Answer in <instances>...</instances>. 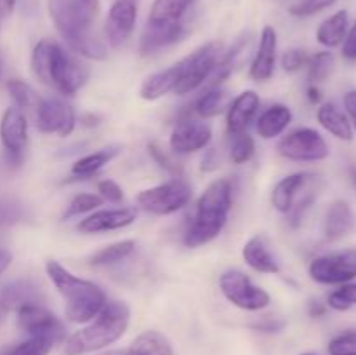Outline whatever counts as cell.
Here are the masks:
<instances>
[{
  "instance_id": "1",
  "label": "cell",
  "mask_w": 356,
  "mask_h": 355,
  "mask_svg": "<svg viewBox=\"0 0 356 355\" xmlns=\"http://www.w3.org/2000/svg\"><path fill=\"white\" fill-rule=\"evenodd\" d=\"M30 65L33 75L61 96H75L90 77V70L86 63L65 51L51 38L37 42L31 52Z\"/></svg>"
},
{
  "instance_id": "2",
  "label": "cell",
  "mask_w": 356,
  "mask_h": 355,
  "mask_svg": "<svg viewBox=\"0 0 356 355\" xmlns=\"http://www.w3.org/2000/svg\"><path fill=\"white\" fill-rule=\"evenodd\" d=\"M47 9L58 33L75 54L94 61L106 59V45L92 33L96 14L80 0H47Z\"/></svg>"
},
{
  "instance_id": "3",
  "label": "cell",
  "mask_w": 356,
  "mask_h": 355,
  "mask_svg": "<svg viewBox=\"0 0 356 355\" xmlns=\"http://www.w3.org/2000/svg\"><path fill=\"white\" fill-rule=\"evenodd\" d=\"M45 271L65 301V313L70 322L87 324L106 305V294L99 285L73 275L59 261H47Z\"/></svg>"
},
{
  "instance_id": "4",
  "label": "cell",
  "mask_w": 356,
  "mask_h": 355,
  "mask_svg": "<svg viewBox=\"0 0 356 355\" xmlns=\"http://www.w3.org/2000/svg\"><path fill=\"white\" fill-rule=\"evenodd\" d=\"M131 310L124 301H106L101 312L66 340V355H86L108 348L120 340L129 329Z\"/></svg>"
},
{
  "instance_id": "5",
  "label": "cell",
  "mask_w": 356,
  "mask_h": 355,
  "mask_svg": "<svg viewBox=\"0 0 356 355\" xmlns=\"http://www.w3.org/2000/svg\"><path fill=\"white\" fill-rule=\"evenodd\" d=\"M232 183L229 180H216L205 188L197 200L195 218L184 233L188 247H200L214 240L225 228L232 211Z\"/></svg>"
},
{
  "instance_id": "6",
  "label": "cell",
  "mask_w": 356,
  "mask_h": 355,
  "mask_svg": "<svg viewBox=\"0 0 356 355\" xmlns=\"http://www.w3.org/2000/svg\"><path fill=\"white\" fill-rule=\"evenodd\" d=\"M221 58L222 44L219 40H211L181 59V77L174 94L183 96L204 86Z\"/></svg>"
},
{
  "instance_id": "7",
  "label": "cell",
  "mask_w": 356,
  "mask_h": 355,
  "mask_svg": "<svg viewBox=\"0 0 356 355\" xmlns=\"http://www.w3.org/2000/svg\"><path fill=\"white\" fill-rule=\"evenodd\" d=\"M191 187L183 180V178H176L172 181L159 184V187L146 188V190L139 191L138 194V205L145 209L146 212L159 216L174 214L188 202L191 200Z\"/></svg>"
},
{
  "instance_id": "8",
  "label": "cell",
  "mask_w": 356,
  "mask_h": 355,
  "mask_svg": "<svg viewBox=\"0 0 356 355\" xmlns=\"http://www.w3.org/2000/svg\"><path fill=\"white\" fill-rule=\"evenodd\" d=\"M278 153L294 162H320L330 155V148L316 129L299 127L280 139Z\"/></svg>"
},
{
  "instance_id": "9",
  "label": "cell",
  "mask_w": 356,
  "mask_h": 355,
  "mask_svg": "<svg viewBox=\"0 0 356 355\" xmlns=\"http://www.w3.org/2000/svg\"><path fill=\"white\" fill-rule=\"evenodd\" d=\"M219 289L229 303L249 312L266 308L271 303V296L240 270H226L219 277Z\"/></svg>"
},
{
  "instance_id": "10",
  "label": "cell",
  "mask_w": 356,
  "mask_h": 355,
  "mask_svg": "<svg viewBox=\"0 0 356 355\" xmlns=\"http://www.w3.org/2000/svg\"><path fill=\"white\" fill-rule=\"evenodd\" d=\"M312 281L323 285H343L356 278V249L323 254L309 263Z\"/></svg>"
},
{
  "instance_id": "11",
  "label": "cell",
  "mask_w": 356,
  "mask_h": 355,
  "mask_svg": "<svg viewBox=\"0 0 356 355\" xmlns=\"http://www.w3.org/2000/svg\"><path fill=\"white\" fill-rule=\"evenodd\" d=\"M35 124L42 134H58L66 138L75 131V108L65 97L56 94L40 97L35 111Z\"/></svg>"
},
{
  "instance_id": "12",
  "label": "cell",
  "mask_w": 356,
  "mask_h": 355,
  "mask_svg": "<svg viewBox=\"0 0 356 355\" xmlns=\"http://www.w3.org/2000/svg\"><path fill=\"white\" fill-rule=\"evenodd\" d=\"M0 143L6 160L19 166L28 143V118L19 108L9 106L0 118Z\"/></svg>"
},
{
  "instance_id": "13",
  "label": "cell",
  "mask_w": 356,
  "mask_h": 355,
  "mask_svg": "<svg viewBox=\"0 0 356 355\" xmlns=\"http://www.w3.org/2000/svg\"><path fill=\"white\" fill-rule=\"evenodd\" d=\"M16 312L17 326L30 336H47L56 341H61L65 338V327L61 320L38 301L23 303L17 306Z\"/></svg>"
},
{
  "instance_id": "14",
  "label": "cell",
  "mask_w": 356,
  "mask_h": 355,
  "mask_svg": "<svg viewBox=\"0 0 356 355\" xmlns=\"http://www.w3.org/2000/svg\"><path fill=\"white\" fill-rule=\"evenodd\" d=\"M212 141V129L205 122L195 118H183L174 125L170 132L169 145L176 155H188L209 146Z\"/></svg>"
},
{
  "instance_id": "15",
  "label": "cell",
  "mask_w": 356,
  "mask_h": 355,
  "mask_svg": "<svg viewBox=\"0 0 356 355\" xmlns=\"http://www.w3.org/2000/svg\"><path fill=\"white\" fill-rule=\"evenodd\" d=\"M138 19V3L136 0H115L108 10L106 17V38L111 47L118 49L127 44L134 31Z\"/></svg>"
},
{
  "instance_id": "16",
  "label": "cell",
  "mask_w": 356,
  "mask_h": 355,
  "mask_svg": "<svg viewBox=\"0 0 356 355\" xmlns=\"http://www.w3.org/2000/svg\"><path fill=\"white\" fill-rule=\"evenodd\" d=\"M277 52H278V35L277 30L270 24L263 28L259 37V45L250 63V79L256 82H266L273 77L275 66H277Z\"/></svg>"
},
{
  "instance_id": "17",
  "label": "cell",
  "mask_w": 356,
  "mask_h": 355,
  "mask_svg": "<svg viewBox=\"0 0 356 355\" xmlns=\"http://www.w3.org/2000/svg\"><path fill=\"white\" fill-rule=\"evenodd\" d=\"M136 221V209L132 207H117V209H101L92 212L86 219L76 225V230L86 235L101 232H113V230L125 228Z\"/></svg>"
},
{
  "instance_id": "18",
  "label": "cell",
  "mask_w": 356,
  "mask_h": 355,
  "mask_svg": "<svg viewBox=\"0 0 356 355\" xmlns=\"http://www.w3.org/2000/svg\"><path fill=\"white\" fill-rule=\"evenodd\" d=\"M184 33H186V28L181 21L165 24L148 23L141 38H139V52H141V56L153 54L160 49L169 47V45L179 42L184 37Z\"/></svg>"
},
{
  "instance_id": "19",
  "label": "cell",
  "mask_w": 356,
  "mask_h": 355,
  "mask_svg": "<svg viewBox=\"0 0 356 355\" xmlns=\"http://www.w3.org/2000/svg\"><path fill=\"white\" fill-rule=\"evenodd\" d=\"M259 94L256 90H243L235 100L229 103L228 113H226V125L232 136L245 132L252 118L256 117L257 108H259Z\"/></svg>"
},
{
  "instance_id": "20",
  "label": "cell",
  "mask_w": 356,
  "mask_h": 355,
  "mask_svg": "<svg viewBox=\"0 0 356 355\" xmlns=\"http://www.w3.org/2000/svg\"><path fill=\"white\" fill-rule=\"evenodd\" d=\"M355 228V212L350 202L343 200H334L329 205L323 218V235L330 242L344 239L350 235Z\"/></svg>"
},
{
  "instance_id": "21",
  "label": "cell",
  "mask_w": 356,
  "mask_h": 355,
  "mask_svg": "<svg viewBox=\"0 0 356 355\" xmlns=\"http://www.w3.org/2000/svg\"><path fill=\"white\" fill-rule=\"evenodd\" d=\"M242 256L245 263L259 274H278L280 271V265H278L277 258L271 254L264 235H254L252 239L247 240L242 249Z\"/></svg>"
},
{
  "instance_id": "22",
  "label": "cell",
  "mask_w": 356,
  "mask_h": 355,
  "mask_svg": "<svg viewBox=\"0 0 356 355\" xmlns=\"http://www.w3.org/2000/svg\"><path fill=\"white\" fill-rule=\"evenodd\" d=\"M181 77V61L176 65L169 66L165 70L153 73V75L146 77L145 82L141 84L139 89V96L146 101H155L160 100L162 96H167L169 93H174L177 82Z\"/></svg>"
},
{
  "instance_id": "23",
  "label": "cell",
  "mask_w": 356,
  "mask_h": 355,
  "mask_svg": "<svg viewBox=\"0 0 356 355\" xmlns=\"http://www.w3.org/2000/svg\"><path fill=\"white\" fill-rule=\"evenodd\" d=\"M316 120L334 138L341 139V141H353L355 131L350 118L334 103L320 104V108L316 110Z\"/></svg>"
},
{
  "instance_id": "24",
  "label": "cell",
  "mask_w": 356,
  "mask_h": 355,
  "mask_svg": "<svg viewBox=\"0 0 356 355\" xmlns=\"http://www.w3.org/2000/svg\"><path fill=\"white\" fill-rule=\"evenodd\" d=\"M348 28H350V14L346 9L337 10L320 23L316 30V42L327 49L339 47L343 45Z\"/></svg>"
},
{
  "instance_id": "25",
  "label": "cell",
  "mask_w": 356,
  "mask_h": 355,
  "mask_svg": "<svg viewBox=\"0 0 356 355\" xmlns=\"http://www.w3.org/2000/svg\"><path fill=\"white\" fill-rule=\"evenodd\" d=\"M309 178L312 176L306 173H294L282 178V180L275 184L273 191H271V204H273V207L277 209L278 212L287 214L292 209V205H294L298 191L308 183Z\"/></svg>"
},
{
  "instance_id": "26",
  "label": "cell",
  "mask_w": 356,
  "mask_h": 355,
  "mask_svg": "<svg viewBox=\"0 0 356 355\" xmlns=\"http://www.w3.org/2000/svg\"><path fill=\"white\" fill-rule=\"evenodd\" d=\"M291 122V108L285 106V104H273V106L266 108V110L259 115L256 124V131L263 139H275L289 127Z\"/></svg>"
},
{
  "instance_id": "27",
  "label": "cell",
  "mask_w": 356,
  "mask_h": 355,
  "mask_svg": "<svg viewBox=\"0 0 356 355\" xmlns=\"http://www.w3.org/2000/svg\"><path fill=\"white\" fill-rule=\"evenodd\" d=\"M127 355H174L172 345L159 331H145L129 347Z\"/></svg>"
},
{
  "instance_id": "28",
  "label": "cell",
  "mask_w": 356,
  "mask_h": 355,
  "mask_svg": "<svg viewBox=\"0 0 356 355\" xmlns=\"http://www.w3.org/2000/svg\"><path fill=\"white\" fill-rule=\"evenodd\" d=\"M193 2L195 0H155L149 9L148 23L165 24L181 21Z\"/></svg>"
},
{
  "instance_id": "29",
  "label": "cell",
  "mask_w": 356,
  "mask_h": 355,
  "mask_svg": "<svg viewBox=\"0 0 356 355\" xmlns=\"http://www.w3.org/2000/svg\"><path fill=\"white\" fill-rule=\"evenodd\" d=\"M118 153H120V148H118V146H110V148H103L99 150V152L89 153V155L82 157V159H79L73 164L72 174L73 176L86 180V178L92 176V174L99 173V171L103 169L111 159H115Z\"/></svg>"
},
{
  "instance_id": "30",
  "label": "cell",
  "mask_w": 356,
  "mask_h": 355,
  "mask_svg": "<svg viewBox=\"0 0 356 355\" xmlns=\"http://www.w3.org/2000/svg\"><path fill=\"white\" fill-rule=\"evenodd\" d=\"M229 106V94L222 89H207L193 103V111L202 118H211L222 113Z\"/></svg>"
},
{
  "instance_id": "31",
  "label": "cell",
  "mask_w": 356,
  "mask_h": 355,
  "mask_svg": "<svg viewBox=\"0 0 356 355\" xmlns=\"http://www.w3.org/2000/svg\"><path fill=\"white\" fill-rule=\"evenodd\" d=\"M134 251V240H120V242L110 244V246L96 251V253L89 258V265H92V267H110V265H117L120 263V261H124L125 258L131 256Z\"/></svg>"
},
{
  "instance_id": "32",
  "label": "cell",
  "mask_w": 356,
  "mask_h": 355,
  "mask_svg": "<svg viewBox=\"0 0 356 355\" xmlns=\"http://www.w3.org/2000/svg\"><path fill=\"white\" fill-rule=\"evenodd\" d=\"M7 90H9L16 108H19L24 115H26L28 111H31V113L35 115L38 103H40V97H38V94L35 93V89L30 84L23 82V80L19 79H13L7 82Z\"/></svg>"
},
{
  "instance_id": "33",
  "label": "cell",
  "mask_w": 356,
  "mask_h": 355,
  "mask_svg": "<svg viewBox=\"0 0 356 355\" xmlns=\"http://www.w3.org/2000/svg\"><path fill=\"white\" fill-rule=\"evenodd\" d=\"M308 80L312 84L325 82L330 75H332L334 68H336V56L330 51H320L309 56L308 61Z\"/></svg>"
},
{
  "instance_id": "34",
  "label": "cell",
  "mask_w": 356,
  "mask_h": 355,
  "mask_svg": "<svg viewBox=\"0 0 356 355\" xmlns=\"http://www.w3.org/2000/svg\"><path fill=\"white\" fill-rule=\"evenodd\" d=\"M58 343L47 336H30L7 352V355H49L52 347Z\"/></svg>"
},
{
  "instance_id": "35",
  "label": "cell",
  "mask_w": 356,
  "mask_h": 355,
  "mask_svg": "<svg viewBox=\"0 0 356 355\" xmlns=\"http://www.w3.org/2000/svg\"><path fill=\"white\" fill-rule=\"evenodd\" d=\"M254 152H256V143L249 132H240L233 136L232 148H229V159L233 164L240 166V164L249 162L254 157Z\"/></svg>"
},
{
  "instance_id": "36",
  "label": "cell",
  "mask_w": 356,
  "mask_h": 355,
  "mask_svg": "<svg viewBox=\"0 0 356 355\" xmlns=\"http://www.w3.org/2000/svg\"><path fill=\"white\" fill-rule=\"evenodd\" d=\"M327 305L337 312H346L356 305V282H348L327 296Z\"/></svg>"
},
{
  "instance_id": "37",
  "label": "cell",
  "mask_w": 356,
  "mask_h": 355,
  "mask_svg": "<svg viewBox=\"0 0 356 355\" xmlns=\"http://www.w3.org/2000/svg\"><path fill=\"white\" fill-rule=\"evenodd\" d=\"M99 205H103V198L97 194H79L70 200L68 207L65 211V219L73 218V216L86 214V212L94 211Z\"/></svg>"
},
{
  "instance_id": "38",
  "label": "cell",
  "mask_w": 356,
  "mask_h": 355,
  "mask_svg": "<svg viewBox=\"0 0 356 355\" xmlns=\"http://www.w3.org/2000/svg\"><path fill=\"white\" fill-rule=\"evenodd\" d=\"M337 0H299L289 7V14L296 17H308L329 9L336 3Z\"/></svg>"
},
{
  "instance_id": "39",
  "label": "cell",
  "mask_w": 356,
  "mask_h": 355,
  "mask_svg": "<svg viewBox=\"0 0 356 355\" xmlns=\"http://www.w3.org/2000/svg\"><path fill=\"white\" fill-rule=\"evenodd\" d=\"M329 355H356V331H346L332 340L327 345Z\"/></svg>"
},
{
  "instance_id": "40",
  "label": "cell",
  "mask_w": 356,
  "mask_h": 355,
  "mask_svg": "<svg viewBox=\"0 0 356 355\" xmlns=\"http://www.w3.org/2000/svg\"><path fill=\"white\" fill-rule=\"evenodd\" d=\"M148 152H149V155H152V159L155 160V162L159 164L162 169H165L167 173L174 174V176L181 178V174H183V167H181L179 164H177L176 160L169 155V153L163 152V148L159 145V143H155V141L149 143Z\"/></svg>"
},
{
  "instance_id": "41",
  "label": "cell",
  "mask_w": 356,
  "mask_h": 355,
  "mask_svg": "<svg viewBox=\"0 0 356 355\" xmlns=\"http://www.w3.org/2000/svg\"><path fill=\"white\" fill-rule=\"evenodd\" d=\"M309 61V54L305 49H289L282 56V68L287 73H296L299 70L306 68Z\"/></svg>"
},
{
  "instance_id": "42",
  "label": "cell",
  "mask_w": 356,
  "mask_h": 355,
  "mask_svg": "<svg viewBox=\"0 0 356 355\" xmlns=\"http://www.w3.org/2000/svg\"><path fill=\"white\" fill-rule=\"evenodd\" d=\"M97 195H99L103 200L113 202V204H120L124 200V190L120 188V184L113 180H103L97 183Z\"/></svg>"
},
{
  "instance_id": "43",
  "label": "cell",
  "mask_w": 356,
  "mask_h": 355,
  "mask_svg": "<svg viewBox=\"0 0 356 355\" xmlns=\"http://www.w3.org/2000/svg\"><path fill=\"white\" fill-rule=\"evenodd\" d=\"M341 52H343V58L348 61H356V17L350 28H348V33L344 37L343 45H341Z\"/></svg>"
},
{
  "instance_id": "44",
  "label": "cell",
  "mask_w": 356,
  "mask_h": 355,
  "mask_svg": "<svg viewBox=\"0 0 356 355\" xmlns=\"http://www.w3.org/2000/svg\"><path fill=\"white\" fill-rule=\"evenodd\" d=\"M343 104L344 111H346L348 118H350L351 125H353V131L356 132V89L348 90L343 96Z\"/></svg>"
},
{
  "instance_id": "45",
  "label": "cell",
  "mask_w": 356,
  "mask_h": 355,
  "mask_svg": "<svg viewBox=\"0 0 356 355\" xmlns=\"http://www.w3.org/2000/svg\"><path fill=\"white\" fill-rule=\"evenodd\" d=\"M284 320H275V319H266L259 324H252L254 329H259V331H266V333H277L284 327Z\"/></svg>"
},
{
  "instance_id": "46",
  "label": "cell",
  "mask_w": 356,
  "mask_h": 355,
  "mask_svg": "<svg viewBox=\"0 0 356 355\" xmlns=\"http://www.w3.org/2000/svg\"><path fill=\"white\" fill-rule=\"evenodd\" d=\"M202 171H212V169H216V167H218V164H219V159H218V155H216V150H209L207 152V155L204 157V160H202Z\"/></svg>"
},
{
  "instance_id": "47",
  "label": "cell",
  "mask_w": 356,
  "mask_h": 355,
  "mask_svg": "<svg viewBox=\"0 0 356 355\" xmlns=\"http://www.w3.org/2000/svg\"><path fill=\"white\" fill-rule=\"evenodd\" d=\"M327 312V306L320 301H312L309 303V315L313 319H318V317H323Z\"/></svg>"
},
{
  "instance_id": "48",
  "label": "cell",
  "mask_w": 356,
  "mask_h": 355,
  "mask_svg": "<svg viewBox=\"0 0 356 355\" xmlns=\"http://www.w3.org/2000/svg\"><path fill=\"white\" fill-rule=\"evenodd\" d=\"M10 263H13V254L7 249H0V275L10 267Z\"/></svg>"
},
{
  "instance_id": "49",
  "label": "cell",
  "mask_w": 356,
  "mask_h": 355,
  "mask_svg": "<svg viewBox=\"0 0 356 355\" xmlns=\"http://www.w3.org/2000/svg\"><path fill=\"white\" fill-rule=\"evenodd\" d=\"M17 0H0V16H10Z\"/></svg>"
},
{
  "instance_id": "50",
  "label": "cell",
  "mask_w": 356,
  "mask_h": 355,
  "mask_svg": "<svg viewBox=\"0 0 356 355\" xmlns=\"http://www.w3.org/2000/svg\"><path fill=\"white\" fill-rule=\"evenodd\" d=\"M308 100H309V103H320V100H322V90L318 89V86H316V84H309Z\"/></svg>"
},
{
  "instance_id": "51",
  "label": "cell",
  "mask_w": 356,
  "mask_h": 355,
  "mask_svg": "<svg viewBox=\"0 0 356 355\" xmlns=\"http://www.w3.org/2000/svg\"><path fill=\"white\" fill-rule=\"evenodd\" d=\"M80 122H82V125H87V127H94V125L101 124V117H97V115L94 113H86L82 115Z\"/></svg>"
},
{
  "instance_id": "52",
  "label": "cell",
  "mask_w": 356,
  "mask_h": 355,
  "mask_svg": "<svg viewBox=\"0 0 356 355\" xmlns=\"http://www.w3.org/2000/svg\"><path fill=\"white\" fill-rule=\"evenodd\" d=\"M80 2H82L83 6L90 10V13L96 14L97 16V13H99V7H101V0H80Z\"/></svg>"
},
{
  "instance_id": "53",
  "label": "cell",
  "mask_w": 356,
  "mask_h": 355,
  "mask_svg": "<svg viewBox=\"0 0 356 355\" xmlns=\"http://www.w3.org/2000/svg\"><path fill=\"white\" fill-rule=\"evenodd\" d=\"M9 310H10L9 305L6 303V299H3V296H2V291H0V322L6 319V315H7V312H9Z\"/></svg>"
},
{
  "instance_id": "54",
  "label": "cell",
  "mask_w": 356,
  "mask_h": 355,
  "mask_svg": "<svg viewBox=\"0 0 356 355\" xmlns=\"http://www.w3.org/2000/svg\"><path fill=\"white\" fill-rule=\"evenodd\" d=\"M101 355H127V352L125 350H111V352H104V354Z\"/></svg>"
},
{
  "instance_id": "55",
  "label": "cell",
  "mask_w": 356,
  "mask_h": 355,
  "mask_svg": "<svg viewBox=\"0 0 356 355\" xmlns=\"http://www.w3.org/2000/svg\"><path fill=\"white\" fill-rule=\"evenodd\" d=\"M351 180H353V183L356 187V167H355V169H351Z\"/></svg>"
},
{
  "instance_id": "56",
  "label": "cell",
  "mask_w": 356,
  "mask_h": 355,
  "mask_svg": "<svg viewBox=\"0 0 356 355\" xmlns=\"http://www.w3.org/2000/svg\"><path fill=\"white\" fill-rule=\"evenodd\" d=\"M301 355H315V354H301Z\"/></svg>"
}]
</instances>
